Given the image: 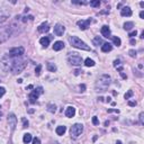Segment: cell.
<instances>
[{"mask_svg": "<svg viewBox=\"0 0 144 144\" xmlns=\"http://www.w3.org/2000/svg\"><path fill=\"white\" fill-rule=\"evenodd\" d=\"M38 96H39V95H37V93H36V91L34 90L32 93H29V97H28V98H29V101H30V103H32V104L36 103V100L38 99Z\"/></svg>", "mask_w": 144, "mask_h": 144, "instance_id": "obj_18", "label": "cell"}, {"mask_svg": "<svg viewBox=\"0 0 144 144\" xmlns=\"http://www.w3.org/2000/svg\"><path fill=\"white\" fill-rule=\"evenodd\" d=\"M110 77L108 74H103L98 78L97 82H96V90L97 91H106L108 88V86L110 85Z\"/></svg>", "mask_w": 144, "mask_h": 144, "instance_id": "obj_1", "label": "cell"}, {"mask_svg": "<svg viewBox=\"0 0 144 144\" xmlns=\"http://www.w3.org/2000/svg\"><path fill=\"white\" fill-rule=\"evenodd\" d=\"M53 144H60V143H58V142H54V143Z\"/></svg>", "mask_w": 144, "mask_h": 144, "instance_id": "obj_53", "label": "cell"}, {"mask_svg": "<svg viewBox=\"0 0 144 144\" xmlns=\"http://www.w3.org/2000/svg\"><path fill=\"white\" fill-rule=\"evenodd\" d=\"M136 35H137V32H136V30H133V32H131V33L128 34V36H129V37H132V38H133V37L136 36Z\"/></svg>", "mask_w": 144, "mask_h": 144, "instance_id": "obj_37", "label": "cell"}, {"mask_svg": "<svg viewBox=\"0 0 144 144\" xmlns=\"http://www.w3.org/2000/svg\"><path fill=\"white\" fill-rule=\"evenodd\" d=\"M8 17H9V12H8L7 10L0 8V23L6 22V20L8 19Z\"/></svg>", "mask_w": 144, "mask_h": 144, "instance_id": "obj_10", "label": "cell"}, {"mask_svg": "<svg viewBox=\"0 0 144 144\" xmlns=\"http://www.w3.org/2000/svg\"><path fill=\"white\" fill-rule=\"evenodd\" d=\"M23 82V79H18V83H22Z\"/></svg>", "mask_w": 144, "mask_h": 144, "instance_id": "obj_48", "label": "cell"}, {"mask_svg": "<svg viewBox=\"0 0 144 144\" xmlns=\"http://www.w3.org/2000/svg\"><path fill=\"white\" fill-rule=\"evenodd\" d=\"M35 91H36L37 95H42V93L44 92V89H43V87H37V88L35 89Z\"/></svg>", "mask_w": 144, "mask_h": 144, "instance_id": "obj_31", "label": "cell"}, {"mask_svg": "<svg viewBox=\"0 0 144 144\" xmlns=\"http://www.w3.org/2000/svg\"><path fill=\"white\" fill-rule=\"evenodd\" d=\"M32 141V135L29 134V133H26V134H24V137H23V142H24L25 144L29 143V142Z\"/></svg>", "mask_w": 144, "mask_h": 144, "instance_id": "obj_20", "label": "cell"}, {"mask_svg": "<svg viewBox=\"0 0 144 144\" xmlns=\"http://www.w3.org/2000/svg\"><path fill=\"white\" fill-rule=\"evenodd\" d=\"M140 17H141L142 19L144 18V11H141V12H140Z\"/></svg>", "mask_w": 144, "mask_h": 144, "instance_id": "obj_46", "label": "cell"}, {"mask_svg": "<svg viewBox=\"0 0 144 144\" xmlns=\"http://www.w3.org/2000/svg\"><path fill=\"white\" fill-rule=\"evenodd\" d=\"M25 53V49L23 46L19 47H14L9 51V56L10 58H18V56H22Z\"/></svg>", "mask_w": 144, "mask_h": 144, "instance_id": "obj_5", "label": "cell"}, {"mask_svg": "<svg viewBox=\"0 0 144 144\" xmlns=\"http://www.w3.org/2000/svg\"><path fill=\"white\" fill-rule=\"evenodd\" d=\"M120 15L123 17H129V16H132V10L129 7H123V9L120 10Z\"/></svg>", "mask_w": 144, "mask_h": 144, "instance_id": "obj_13", "label": "cell"}, {"mask_svg": "<svg viewBox=\"0 0 144 144\" xmlns=\"http://www.w3.org/2000/svg\"><path fill=\"white\" fill-rule=\"evenodd\" d=\"M120 76H122L123 79H127V76L124 73V72H123V71H120Z\"/></svg>", "mask_w": 144, "mask_h": 144, "instance_id": "obj_42", "label": "cell"}, {"mask_svg": "<svg viewBox=\"0 0 144 144\" xmlns=\"http://www.w3.org/2000/svg\"><path fill=\"white\" fill-rule=\"evenodd\" d=\"M135 44H136V41H135V39H131V45H135Z\"/></svg>", "mask_w": 144, "mask_h": 144, "instance_id": "obj_45", "label": "cell"}, {"mask_svg": "<svg viewBox=\"0 0 144 144\" xmlns=\"http://www.w3.org/2000/svg\"><path fill=\"white\" fill-rule=\"evenodd\" d=\"M5 93H6V89L3 87H0V97H2Z\"/></svg>", "mask_w": 144, "mask_h": 144, "instance_id": "obj_36", "label": "cell"}, {"mask_svg": "<svg viewBox=\"0 0 144 144\" xmlns=\"http://www.w3.org/2000/svg\"><path fill=\"white\" fill-rule=\"evenodd\" d=\"M128 54H129V56L135 58V56H136V51H134V50H131V51H128Z\"/></svg>", "mask_w": 144, "mask_h": 144, "instance_id": "obj_33", "label": "cell"}, {"mask_svg": "<svg viewBox=\"0 0 144 144\" xmlns=\"http://www.w3.org/2000/svg\"><path fill=\"white\" fill-rule=\"evenodd\" d=\"M69 42H70V44L73 47H76V49L85 50V51H90V46L87 45L85 42L81 41V39L77 36H70L69 37Z\"/></svg>", "mask_w": 144, "mask_h": 144, "instance_id": "obj_2", "label": "cell"}, {"mask_svg": "<svg viewBox=\"0 0 144 144\" xmlns=\"http://www.w3.org/2000/svg\"><path fill=\"white\" fill-rule=\"evenodd\" d=\"M85 65L86 66H93V65H95V61L88 58V59L85 60Z\"/></svg>", "mask_w": 144, "mask_h": 144, "instance_id": "obj_24", "label": "cell"}, {"mask_svg": "<svg viewBox=\"0 0 144 144\" xmlns=\"http://www.w3.org/2000/svg\"><path fill=\"white\" fill-rule=\"evenodd\" d=\"M33 144H41V141H39L38 137H35V139L33 140Z\"/></svg>", "mask_w": 144, "mask_h": 144, "instance_id": "obj_38", "label": "cell"}, {"mask_svg": "<svg viewBox=\"0 0 144 144\" xmlns=\"http://www.w3.org/2000/svg\"><path fill=\"white\" fill-rule=\"evenodd\" d=\"M140 122H141L142 125L144 124V113H141V114H140Z\"/></svg>", "mask_w": 144, "mask_h": 144, "instance_id": "obj_34", "label": "cell"}, {"mask_svg": "<svg viewBox=\"0 0 144 144\" xmlns=\"http://www.w3.org/2000/svg\"><path fill=\"white\" fill-rule=\"evenodd\" d=\"M133 27H134V24L132 22H127L124 24V29H126V30H131Z\"/></svg>", "mask_w": 144, "mask_h": 144, "instance_id": "obj_23", "label": "cell"}, {"mask_svg": "<svg viewBox=\"0 0 144 144\" xmlns=\"http://www.w3.org/2000/svg\"><path fill=\"white\" fill-rule=\"evenodd\" d=\"M83 131V125L82 124H74L71 127V135L74 137H78L79 135H81Z\"/></svg>", "mask_w": 144, "mask_h": 144, "instance_id": "obj_6", "label": "cell"}, {"mask_svg": "<svg viewBox=\"0 0 144 144\" xmlns=\"http://www.w3.org/2000/svg\"><path fill=\"white\" fill-rule=\"evenodd\" d=\"M128 105L131 106V107H135V106H136V101H128Z\"/></svg>", "mask_w": 144, "mask_h": 144, "instance_id": "obj_40", "label": "cell"}, {"mask_svg": "<svg viewBox=\"0 0 144 144\" xmlns=\"http://www.w3.org/2000/svg\"><path fill=\"white\" fill-rule=\"evenodd\" d=\"M114 66L115 68H117L118 69V71H123V68H122V65H120V60H115L114 61Z\"/></svg>", "mask_w": 144, "mask_h": 144, "instance_id": "obj_26", "label": "cell"}, {"mask_svg": "<svg viewBox=\"0 0 144 144\" xmlns=\"http://www.w3.org/2000/svg\"><path fill=\"white\" fill-rule=\"evenodd\" d=\"M78 26H80V28L82 30H86V29H88L89 28V26H90V24H91V18H89V19H87V20H79L78 23Z\"/></svg>", "mask_w": 144, "mask_h": 144, "instance_id": "obj_9", "label": "cell"}, {"mask_svg": "<svg viewBox=\"0 0 144 144\" xmlns=\"http://www.w3.org/2000/svg\"><path fill=\"white\" fill-rule=\"evenodd\" d=\"M64 49V43L62 41H58L54 43L53 45V50L54 51H61V50Z\"/></svg>", "mask_w": 144, "mask_h": 144, "instance_id": "obj_15", "label": "cell"}, {"mask_svg": "<svg viewBox=\"0 0 144 144\" xmlns=\"http://www.w3.org/2000/svg\"><path fill=\"white\" fill-rule=\"evenodd\" d=\"M90 6H91V7H99L100 1H99V0H93V1H90Z\"/></svg>", "mask_w": 144, "mask_h": 144, "instance_id": "obj_28", "label": "cell"}, {"mask_svg": "<svg viewBox=\"0 0 144 144\" xmlns=\"http://www.w3.org/2000/svg\"><path fill=\"white\" fill-rule=\"evenodd\" d=\"M64 32H65V27H64L63 25H61V24L55 25V27H54V34H55L56 36H62V35L64 34Z\"/></svg>", "mask_w": 144, "mask_h": 144, "instance_id": "obj_8", "label": "cell"}, {"mask_svg": "<svg viewBox=\"0 0 144 144\" xmlns=\"http://www.w3.org/2000/svg\"><path fill=\"white\" fill-rule=\"evenodd\" d=\"M39 43H41V45L43 47H47L50 45V37H42L41 39H39Z\"/></svg>", "mask_w": 144, "mask_h": 144, "instance_id": "obj_17", "label": "cell"}, {"mask_svg": "<svg viewBox=\"0 0 144 144\" xmlns=\"http://www.w3.org/2000/svg\"><path fill=\"white\" fill-rule=\"evenodd\" d=\"M100 32H101L103 36H104V37H106V38L110 37V28L107 26V25H105V26H103V27H101V29H100Z\"/></svg>", "mask_w": 144, "mask_h": 144, "instance_id": "obj_11", "label": "cell"}, {"mask_svg": "<svg viewBox=\"0 0 144 144\" xmlns=\"http://www.w3.org/2000/svg\"><path fill=\"white\" fill-rule=\"evenodd\" d=\"M47 112L54 114V113L56 112V106L54 105V104H49V105H47Z\"/></svg>", "mask_w": 144, "mask_h": 144, "instance_id": "obj_21", "label": "cell"}, {"mask_svg": "<svg viewBox=\"0 0 144 144\" xmlns=\"http://www.w3.org/2000/svg\"><path fill=\"white\" fill-rule=\"evenodd\" d=\"M113 42H114V44H115V45H117V46H119L120 43H122V42H120V38H119V37H116V36L113 37Z\"/></svg>", "mask_w": 144, "mask_h": 144, "instance_id": "obj_27", "label": "cell"}, {"mask_svg": "<svg viewBox=\"0 0 144 144\" xmlns=\"http://www.w3.org/2000/svg\"><path fill=\"white\" fill-rule=\"evenodd\" d=\"M23 127H24V128L28 127V120H26L25 118H23Z\"/></svg>", "mask_w": 144, "mask_h": 144, "instance_id": "obj_35", "label": "cell"}, {"mask_svg": "<svg viewBox=\"0 0 144 144\" xmlns=\"http://www.w3.org/2000/svg\"><path fill=\"white\" fill-rule=\"evenodd\" d=\"M116 144H123V143L120 141H117V142H116Z\"/></svg>", "mask_w": 144, "mask_h": 144, "instance_id": "obj_51", "label": "cell"}, {"mask_svg": "<svg viewBox=\"0 0 144 144\" xmlns=\"http://www.w3.org/2000/svg\"><path fill=\"white\" fill-rule=\"evenodd\" d=\"M80 72H82V71H81V70H76V71H74V76H79Z\"/></svg>", "mask_w": 144, "mask_h": 144, "instance_id": "obj_43", "label": "cell"}, {"mask_svg": "<svg viewBox=\"0 0 144 144\" xmlns=\"http://www.w3.org/2000/svg\"><path fill=\"white\" fill-rule=\"evenodd\" d=\"M12 35H14V33H12L10 26L1 28V29H0V44H1V43H5L6 41H8Z\"/></svg>", "mask_w": 144, "mask_h": 144, "instance_id": "obj_3", "label": "cell"}, {"mask_svg": "<svg viewBox=\"0 0 144 144\" xmlns=\"http://www.w3.org/2000/svg\"><path fill=\"white\" fill-rule=\"evenodd\" d=\"M74 115H76V108L74 107H72V106H70V107H68L66 108V110H65V116L66 117H73Z\"/></svg>", "mask_w": 144, "mask_h": 144, "instance_id": "obj_14", "label": "cell"}, {"mask_svg": "<svg viewBox=\"0 0 144 144\" xmlns=\"http://www.w3.org/2000/svg\"><path fill=\"white\" fill-rule=\"evenodd\" d=\"M92 43H93V45H96V46H99L100 44H104L103 41H101V38H100L99 36L95 37V38H93V41H92Z\"/></svg>", "mask_w": 144, "mask_h": 144, "instance_id": "obj_22", "label": "cell"}, {"mask_svg": "<svg viewBox=\"0 0 144 144\" xmlns=\"http://www.w3.org/2000/svg\"><path fill=\"white\" fill-rule=\"evenodd\" d=\"M80 89H81V91H85L86 90V86L85 85H80Z\"/></svg>", "mask_w": 144, "mask_h": 144, "instance_id": "obj_44", "label": "cell"}, {"mask_svg": "<svg viewBox=\"0 0 144 144\" xmlns=\"http://www.w3.org/2000/svg\"><path fill=\"white\" fill-rule=\"evenodd\" d=\"M55 132H56V134H58V135H63L64 133L66 132V127L63 126V125L58 126V127H56V129H55Z\"/></svg>", "mask_w": 144, "mask_h": 144, "instance_id": "obj_19", "label": "cell"}, {"mask_svg": "<svg viewBox=\"0 0 144 144\" xmlns=\"http://www.w3.org/2000/svg\"><path fill=\"white\" fill-rule=\"evenodd\" d=\"M141 38H144V32L141 34Z\"/></svg>", "mask_w": 144, "mask_h": 144, "instance_id": "obj_50", "label": "cell"}, {"mask_svg": "<svg viewBox=\"0 0 144 144\" xmlns=\"http://www.w3.org/2000/svg\"><path fill=\"white\" fill-rule=\"evenodd\" d=\"M107 112L108 113H116V114H118V113H119V110H118V109H108Z\"/></svg>", "mask_w": 144, "mask_h": 144, "instance_id": "obj_41", "label": "cell"}, {"mask_svg": "<svg viewBox=\"0 0 144 144\" xmlns=\"http://www.w3.org/2000/svg\"><path fill=\"white\" fill-rule=\"evenodd\" d=\"M47 70L50 72H55L56 71V65L54 63H47Z\"/></svg>", "mask_w": 144, "mask_h": 144, "instance_id": "obj_25", "label": "cell"}, {"mask_svg": "<svg viewBox=\"0 0 144 144\" xmlns=\"http://www.w3.org/2000/svg\"><path fill=\"white\" fill-rule=\"evenodd\" d=\"M92 124L93 125H99V119L97 118V116H93L92 117Z\"/></svg>", "mask_w": 144, "mask_h": 144, "instance_id": "obj_32", "label": "cell"}, {"mask_svg": "<svg viewBox=\"0 0 144 144\" xmlns=\"http://www.w3.org/2000/svg\"><path fill=\"white\" fill-rule=\"evenodd\" d=\"M41 71H42V65L38 64V65L36 66V69H35V74H36V76H39V74H41Z\"/></svg>", "mask_w": 144, "mask_h": 144, "instance_id": "obj_30", "label": "cell"}, {"mask_svg": "<svg viewBox=\"0 0 144 144\" xmlns=\"http://www.w3.org/2000/svg\"><path fill=\"white\" fill-rule=\"evenodd\" d=\"M73 3H77V5H86L87 1H72Z\"/></svg>", "mask_w": 144, "mask_h": 144, "instance_id": "obj_39", "label": "cell"}, {"mask_svg": "<svg viewBox=\"0 0 144 144\" xmlns=\"http://www.w3.org/2000/svg\"><path fill=\"white\" fill-rule=\"evenodd\" d=\"M68 61L72 65H76V66H80L83 63L82 58L80 55H78V53H70L68 56Z\"/></svg>", "mask_w": 144, "mask_h": 144, "instance_id": "obj_4", "label": "cell"}, {"mask_svg": "<svg viewBox=\"0 0 144 144\" xmlns=\"http://www.w3.org/2000/svg\"><path fill=\"white\" fill-rule=\"evenodd\" d=\"M37 29H38L39 33H47L50 30V26H49V24L45 22V23H43V24L39 25Z\"/></svg>", "mask_w": 144, "mask_h": 144, "instance_id": "obj_12", "label": "cell"}, {"mask_svg": "<svg viewBox=\"0 0 144 144\" xmlns=\"http://www.w3.org/2000/svg\"><path fill=\"white\" fill-rule=\"evenodd\" d=\"M8 124H9L11 131H14L16 128V126H17V117L15 116V114L11 113V114L8 115Z\"/></svg>", "mask_w": 144, "mask_h": 144, "instance_id": "obj_7", "label": "cell"}, {"mask_svg": "<svg viewBox=\"0 0 144 144\" xmlns=\"http://www.w3.org/2000/svg\"><path fill=\"white\" fill-rule=\"evenodd\" d=\"M113 50V46L110 43H104L103 45H101V51L105 52V53H107V52H110Z\"/></svg>", "mask_w": 144, "mask_h": 144, "instance_id": "obj_16", "label": "cell"}, {"mask_svg": "<svg viewBox=\"0 0 144 144\" xmlns=\"http://www.w3.org/2000/svg\"><path fill=\"white\" fill-rule=\"evenodd\" d=\"M33 88H34V87H33L32 85H29L28 87H26V89H28V90H29V89H33Z\"/></svg>", "mask_w": 144, "mask_h": 144, "instance_id": "obj_47", "label": "cell"}, {"mask_svg": "<svg viewBox=\"0 0 144 144\" xmlns=\"http://www.w3.org/2000/svg\"><path fill=\"white\" fill-rule=\"evenodd\" d=\"M28 113H30V114H32V113H34V109H29V110H28Z\"/></svg>", "mask_w": 144, "mask_h": 144, "instance_id": "obj_49", "label": "cell"}, {"mask_svg": "<svg viewBox=\"0 0 144 144\" xmlns=\"http://www.w3.org/2000/svg\"><path fill=\"white\" fill-rule=\"evenodd\" d=\"M133 95H134V92H133L132 90H128V91H127V92L124 95V98H125V99H129V98L132 97Z\"/></svg>", "mask_w": 144, "mask_h": 144, "instance_id": "obj_29", "label": "cell"}, {"mask_svg": "<svg viewBox=\"0 0 144 144\" xmlns=\"http://www.w3.org/2000/svg\"><path fill=\"white\" fill-rule=\"evenodd\" d=\"M1 116H2V113L0 112V119H1Z\"/></svg>", "mask_w": 144, "mask_h": 144, "instance_id": "obj_52", "label": "cell"}]
</instances>
